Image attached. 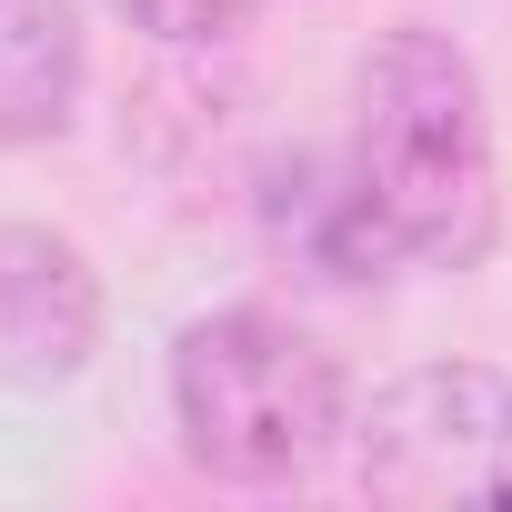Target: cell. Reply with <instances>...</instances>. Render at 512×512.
<instances>
[{"mask_svg":"<svg viewBox=\"0 0 512 512\" xmlns=\"http://www.w3.org/2000/svg\"><path fill=\"white\" fill-rule=\"evenodd\" d=\"M352 181L372 191L402 262H482L492 251V111L462 41L402 21L352 71Z\"/></svg>","mask_w":512,"mask_h":512,"instance_id":"cell-1","label":"cell"},{"mask_svg":"<svg viewBox=\"0 0 512 512\" xmlns=\"http://www.w3.org/2000/svg\"><path fill=\"white\" fill-rule=\"evenodd\" d=\"M171 422L211 482H302L342 442V362L282 312H211L171 342Z\"/></svg>","mask_w":512,"mask_h":512,"instance_id":"cell-2","label":"cell"},{"mask_svg":"<svg viewBox=\"0 0 512 512\" xmlns=\"http://www.w3.org/2000/svg\"><path fill=\"white\" fill-rule=\"evenodd\" d=\"M352 482L392 512L512 502V382L482 362H422V372L382 382L352 432Z\"/></svg>","mask_w":512,"mask_h":512,"instance_id":"cell-3","label":"cell"},{"mask_svg":"<svg viewBox=\"0 0 512 512\" xmlns=\"http://www.w3.org/2000/svg\"><path fill=\"white\" fill-rule=\"evenodd\" d=\"M101 352V282L81 241L41 221H0V382L51 392Z\"/></svg>","mask_w":512,"mask_h":512,"instance_id":"cell-4","label":"cell"},{"mask_svg":"<svg viewBox=\"0 0 512 512\" xmlns=\"http://www.w3.org/2000/svg\"><path fill=\"white\" fill-rule=\"evenodd\" d=\"M262 221H272V241L292 251V262L322 272V282H382V272L402 262V241L382 231L372 191L352 181V151H342V161H322V151L282 161L272 191H262Z\"/></svg>","mask_w":512,"mask_h":512,"instance_id":"cell-5","label":"cell"},{"mask_svg":"<svg viewBox=\"0 0 512 512\" xmlns=\"http://www.w3.org/2000/svg\"><path fill=\"white\" fill-rule=\"evenodd\" d=\"M81 71H91L81 0H0V141L11 151L71 131Z\"/></svg>","mask_w":512,"mask_h":512,"instance_id":"cell-6","label":"cell"},{"mask_svg":"<svg viewBox=\"0 0 512 512\" xmlns=\"http://www.w3.org/2000/svg\"><path fill=\"white\" fill-rule=\"evenodd\" d=\"M121 11H131V31L191 51V41H231V31L251 21V0H121Z\"/></svg>","mask_w":512,"mask_h":512,"instance_id":"cell-7","label":"cell"}]
</instances>
